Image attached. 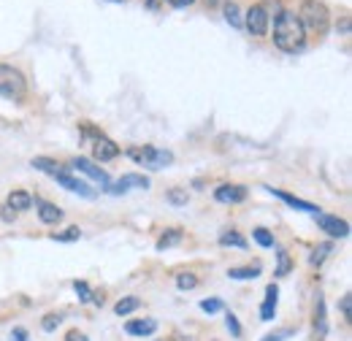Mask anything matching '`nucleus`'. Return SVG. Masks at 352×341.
Segmentation results:
<instances>
[{"instance_id":"18","label":"nucleus","mask_w":352,"mask_h":341,"mask_svg":"<svg viewBox=\"0 0 352 341\" xmlns=\"http://www.w3.org/2000/svg\"><path fill=\"white\" fill-rule=\"evenodd\" d=\"M182 241V230L179 228H171V230H163V236L157 239V250H168V247H176Z\"/></svg>"},{"instance_id":"17","label":"nucleus","mask_w":352,"mask_h":341,"mask_svg":"<svg viewBox=\"0 0 352 341\" xmlns=\"http://www.w3.org/2000/svg\"><path fill=\"white\" fill-rule=\"evenodd\" d=\"M220 247H233V250H247V239L239 230H225L220 236Z\"/></svg>"},{"instance_id":"21","label":"nucleus","mask_w":352,"mask_h":341,"mask_svg":"<svg viewBox=\"0 0 352 341\" xmlns=\"http://www.w3.org/2000/svg\"><path fill=\"white\" fill-rule=\"evenodd\" d=\"M290 268H293L290 255H287L285 250H279V252H276V271H274V276H287V274H290Z\"/></svg>"},{"instance_id":"26","label":"nucleus","mask_w":352,"mask_h":341,"mask_svg":"<svg viewBox=\"0 0 352 341\" xmlns=\"http://www.w3.org/2000/svg\"><path fill=\"white\" fill-rule=\"evenodd\" d=\"M176 287L179 290H195L198 287V276L195 274H179L176 276Z\"/></svg>"},{"instance_id":"41","label":"nucleus","mask_w":352,"mask_h":341,"mask_svg":"<svg viewBox=\"0 0 352 341\" xmlns=\"http://www.w3.org/2000/svg\"><path fill=\"white\" fill-rule=\"evenodd\" d=\"M111 3H125V0H111Z\"/></svg>"},{"instance_id":"10","label":"nucleus","mask_w":352,"mask_h":341,"mask_svg":"<svg viewBox=\"0 0 352 341\" xmlns=\"http://www.w3.org/2000/svg\"><path fill=\"white\" fill-rule=\"evenodd\" d=\"M92 157H95V160H100V163H109V160L120 157V146H117L114 141H109V138L98 135V138H95V144H92Z\"/></svg>"},{"instance_id":"33","label":"nucleus","mask_w":352,"mask_h":341,"mask_svg":"<svg viewBox=\"0 0 352 341\" xmlns=\"http://www.w3.org/2000/svg\"><path fill=\"white\" fill-rule=\"evenodd\" d=\"M57 325H60V317H57V314H46L44 322H41V328H44L46 333H52V331H54Z\"/></svg>"},{"instance_id":"19","label":"nucleus","mask_w":352,"mask_h":341,"mask_svg":"<svg viewBox=\"0 0 352 341\" xmlns=\"http://www.w3.org/2000/svg\"><path fill=\"white\" fill-rule=\"evenodd\" d=\"M138 306H141V300L135 298V296H128V298L117 300V306H114V314H117V317H128V314H133Z\"/></svg>"},{"instance_id":"35","label":"nucleus","mask_w":352,"mask_h":341,"mask_svg":"<svg viewBox=\"0 0 352 341\" xmlns=\"http://www.w3.org/2000/svg\"><path fill=\"white\" fill-rule=\"evenodd\" d=\"M163 3H166V0H144V6H146L149 11H160V8H163Z\"/></svg>"},{"instance_id":"29","label":"nucleus","mask_w":352,"mask_h":341,"mask_svg":"<svg viewBox=\"0 0 352 341\" xmlns=\"http://www.w3.org/2000/svg\"><path fill=\"white\" fill-rule=\"evenodd\" d=\"M74 290H76V296H79V300L82 303H87V300H92V290H89V285L87 282H74Z\"/></svg>"},{"instance_id":"9","label":"nucleus","mask_w":352,"mask_h":341,"mask_svg":"<svg viewBox=\"0 0 352 341\" xmlns=\"http://www.w3.org/2000/svg\"><path fill=\"white\" fill-rule=\"evenodd\" d=\"M128 187H138V190H146L149 187V179L146 176H141V173H125L120 182H114V184H109L106 190L111 192V195H122V192H128Z\"/></svg>"},{"instance_id":"37","label":"nucleus","mask_w":352,"mask_h":341,"mask_svg":"<svg viewBox=\"0 0 352 341\" xmlns=\"http://www.w3.org/2000/svg\"><path fill=\"white\" fill-rule=\"evenodd\" d=\"M352 296H344V298H342V314H344V317H347V320H350V303H352Z\"/></svg>"},{"instance_id":"2","label":"nucleus","mask_w":352,"mask_h":341,"mask_svg":"<svg viewBox=\"0 0 352 341\" xmlns=\"http://www.w3.org/2000/svg\"><path fill=\"white\" fill-rule=\"evenodd\" d=\"M298 22H301L304 33L320 38V36L328 33L331 14H328L325 3H320V0H304V3H301V11H298Z\"/></svg>"},{"instance_id":"15","label":"nucleus","mask_w":352,"mask_h":341,"mask_svg":"<svg viewBox=\"0 0 352 341\" xmlns=\"http://www.w3.org/2000/svg\"><path fill=\"white\" fill-rule=\"evenodd\" d=\"M36 212H38V219L46 222V225H57V222L63 219L60 206H54V204H49V201H36Z\"/></svg>"},{"instance_id":"23","label":"nucleus","mask_w":352,"mask_h":341,"mask_svg":"<svg viewBox=\"0 0 352 341\" xmlns=\"http://www.w3.org/2000/svg\"><path fill=\"white\" fill-rule=\"evenodd\" d=\"M30 166H33V168H38V170H44V173H52V176L63 170L60 168V163H54L52 157H33V163H30Z\"/></svg>"},{"instance_id":"20","label":"nucleus","mask_w":352,"mask_h":341,"mask_svg":"<svg viewBox=\"0 0 352 341\" xmlns=\"http://www.w3.org/2000/svg\"><path fill=\"white\" fill-rule=\"evenodd\" d=\"M258 274H261V265H244V268H230V271H228V276L236 279V282H241V279H255Z\"/></svg>"},{"instance_id":"14","label":"nucleus","mask_w":352,"mask_h":341,"mask_svg":"<svg viewBox=\"0 0 352 341\" xmlns=\"http://www.w3.org/2000/svg\"><path fill=\"white\" fill-rule=\"evenodd\" d=\"M157 331V320H128L125 322V333L131 336H152Z\"/></svg>"},{"instance_id":"32","label":"nucleus","mask_w":352,"mask_h":341,"mask_svg":"<svg viewBox=\"0 0 352 341\" xmlns=\"http://www.w3.org/2000/svg\"><path fill=\"white\" fill-rule=\"evenodd\" d=\"M201 309H204V311H209V314H214V311H222V300L220 298L201 300Z\"/></svg>"},{"instance_id":"13","label":"nucleus","mask_w":352,"mask_h":341,"mask_svg":"<svg viewBox=\"0 0 352 341\" xmlns=\"http://www.w3.org/2000/svg\"><path fill=\"white\" fill-rule=\"evenodd\" d=\"M276 300H279V287H276V285H268V287H265V300H263V306H261V320H263V322H271V320H274V314H276Z\"/></svg>"},{"instance_id":"4","label":"nucleus","mask_w":352,"mask_h":341,"mask_svg":"<svg viewBox=\"0 0 352 341\" xmlns=\"http://www.w3.org/2000/svg\"><path fill=\"white\" fill-rule=\"evenodd\" d=\"M128 157L133 163L144 166V168H166L174 163V155L168 149H160V146H131L128 149Z\"/></svg>"},{"instance_id":"3","label":"nucleus","mask_w":352,"mask_h":341,"mask_svg":"<svg viewBox=\"0 0 352 341\" xmlns=\"http://www.w3.org/2000/svg\"><path fill=\"white\" fill-rule=\"evenodd\" d=\"M0 95L6 100H25L28 95V82H25V74L14 65H0Z\"/></svg>"},{"instance_id":"7","label":"nucleus","mask_w":352,"mask_h":341,"mask_svg":"<svg viewBox=\"0 0 352 341\" xmlns=\"http://www.w3.org/2000/svg\"><path fill=\"white\" fill-rule=\"evenodd\" d=\"M54 182H57L60 187H65L68 192H76V195H82V198H95V195H98V192L89 187L87 182H82V179L71 176L68 170H60V173H54Z\"/></svg>"},{"instance_id":"6","label":"nucleus","mask_w":352,"mask_h":341,"mask_svg":"<svg viewBox=\"0 0 352 341\" xmlns=\"http://www.w3.org/2000/svg\"><path fill=\"white\" fill-rule=\"evenodd\" d=\"M244 28L252 33V36H265L268 33V11H265L263 6H252V8H247V14H244Z\"/></svg>"},{"instance_id":"25","label":"nucleus","mask_w":352,"mask_h":341,"mask_svg":"<svg viewBox=\"0 0 352 341\" xmlns=\"http://www.w3.org/2000/svg\"><path fill=\"white\" fill-rule=\"evenodd\" d=\"M331 250H333V244H331V241L320 244V247H317V250L311 252V257H309V263H311V265H322V263H325V257L331 255Z\"/></svg>"},{"instance_id":"39","label":"nucleus","mask_w":352,"mask_h":341,"mask_svg":"<svg viewBox=\"0 0 352 341\" xmlns=\"http://www.w3.org/2000/svg\"><path fill=\"white\" fill-rule=\"evenodd\" d=\"M282 336H285V333H274V336H265L263 341H279V339H282Z\"/></svg>"},{"instance_id":"34","label":"nucleus","mask_w":352,"mask_h":341,"mask_svg":"<svg viewBox=\"0 0 352 341\" xmlns=\"http://www.w3.org/2000/svg\"><path fill=\"white\" fill-rule=\"evenodd\" d=\"M11 341H28V331H25V328H14Z\"/></svg>"},{"instance_id":"1","label":"nucleus","mask_w":352,"mask_h":341,"mask_svg":"<svg viewBox=\"0 0 352 341\" xmlns=\"http://www.w3.org/2000/svg\"><path fill=\"white\" fill-rule=\"evenodd\" d=\"M307 41V33L293 11H279L274 16V43L282 52H298Z\"/></svg>"},{"instance_id":"16","label":"nucleus","mask_w":352,"mask_h":341,"mask_svg":"<svg viewBox=\"0 0 352 341\" xmlns=\"http://www.w3.org/2000/svg\"><path fill=\"white\" fill-rule=\"evenodd\" d=\"M6 206H8L11 212H28V209L33 206V198H30L25 190H14V192L8 195V201H6Z\"/></svg>"},{"instance_id":"22","label":"nucleus","mask_w":352,"mask_h":341,"mask_svg":"<svg viewBox=\"0 0 352 341\" xmlns=\"http://www.w3.org/2000/svg\"><path fill=\"white\" fill-rule=\"evenodd\" d=\"M314 331H317V336H325V331H328V325H325V303H322V298H317V311H314Z\"/></svg>"},{"instance_id":"28","label":"nucleus","mask_w":352,"mask_h":341,"mask_svg":"<svg viewBox=\"0 0 352 341\" xmlns=\"http://www.w3.org/2000/svg\"><path fill=\"white\" fill-rule=\"evenodd\" d=\"M52 239H54V241H79V239H82V230H79V228H68V230H63V233H54Z\"/></svg>"},{"instance_id":"36","label":"nucleus","mask_w":352,"mask_h":341,"mask_svg":"<svg viewBox=\"0 0 352 341\" xmlns=\"http://www.w3.org/2000/svg\"><path fill=\"white\" fill-rule=\"evenodd\" d=\"M14 217H16V212H11L8 206H3V209H0V219H3V222H11Z\"/></svg>"},{"instance_id":"30","label":"nucleus","mask_w":352,"mask_h":341,"mask_svg":"<svg viewBox=\"0 0 352 341\" xmlns=\"http://www.w3.org/2000/svg\"><path fill=\"white\" fill-rule=\"evenodd\" d=\"M225 328H228V331H230V336H236V339H239V336H241V325H239V320H236V317H233V314H230V311H228V314H225Z\"/></svg>"},{"instance_id":"38","label":"nucleus","mask_w":352,"mask_h":341,"mask_svg":"<svg viewBox=\"0 0 352 341\" xmlns=\"http://www.w3.org/2000/svg\"><path fill=\"white\" fill-rule=\"evenodd\" d=\"M171 6H176V8H184V6H192L195 0H168Z\"/></svg>"},{"instance_id":"24","label":"nucleus","mask_w":352,"mask_h":341,"mask_svg":"<svg viewBox=\"0 0 352 341\" xmlns=\"http://www.w3.org/2000/svg\"><path fill=\"white\" fill-rule=\"evenodd\" d=\"M225 19H228L230 28H241V25H244V22H241V11H239L236 3H225Z\"/></svg>"},{"instance_id":"11","label":"nucleus","mask_w":352,"mask_h":341,"mask_svg":"<svg viewBox=\"0 0 352 341\" xmlns=\"http://www.w3.org/2000/svg\"><path fill=\"white\" fill-rule=\"evenodd\" d=\"M214 198L220 204H241L247 198V187H241V184H220L214 190Z\"/></svg>"},{"instance_id":"31","label":"nucleus","mask_w":352,"mask_h":341,"mask_svg":"<svg viewBox=\"0 0 352 341\" xmlns=\"http://www.w3.org/2000/svg\"><path fill=\"white\" fill-rule=\"evenodd\" d=\"M168 204L184 206V204H187V190H171V192H168Z\"/></svg>"},{"instance_id":"8","label":"nucleus","mask_w":352,"mask_h":341,"mask_svg":"<svg viewBox=\"0 0 352 341\" xmlns=\"http://www.w3.org/2000/svg\"><path fill=\"white\" fill-rule=\"evenodd\" d=\"M71 168H76L79 173H85V176H89V179H95L100 187H109L111 184V179H109V173L103 168H98L92 160H87V157H74L71 160Z\"/></svg>"},{"instance_id":"12","label":"nucleus","mask_w":352,"mask_h":341,"mask_svg":"<svg viewBox=\"0 0 352 341\" xmlns=\"http://www.w3.org/2000/svg\"><path fill=\"white\" fill-rule=\"evenodd\" d=\"M274 198H279V201H285L287 206H293V209H298V212H309V214H317L320 209L314 206V204H309V201H301V198H296V195H290V192H285V190H274V187H265Z\"/></svg>"},{"instance_id":"5","label":"nucleus","mask_w":352,"mask_h":341,"mask_svg":"<svg viewBox=\"0 0 352 341\" xmlns=\"http://www.w3.org/2000/svg\"><path fill=\"white\" fill-rule=\"evenodd\" d=\"M314 219H317L320 230H322V233H328L331 239H347V236H350V225H347L344 219L333 217V214L317 212V214H314Z\"/></svg>"},{"instance_id":"40","label":"nucleus","mask_w":352,"mask_h":341,"mask_svg":"<svg viewBox=\"0 0 352 341\" xmlns=\"http://www.w3.org/2000/svg\"><path fill=\"white\" fill-rule=\"evenodd\" d=\"M214 3H220V0H209V6H214Z\"/></svg>"},{"instance_id":"27","label":"nucleus","mask_w":352,"mask_h":341,"mask_svg":"<svg viewBox=\"0 0 352 341\" xmlns=\"http://www.w3.org/2000/svg\"><path fill=\"white\" fill-rule=\"evenodd\" d=\"M252 239H255L261 247H265V250H268V247H274V236H271L265 228H255V230H252Z\"/></svg>"}]
</instances>
